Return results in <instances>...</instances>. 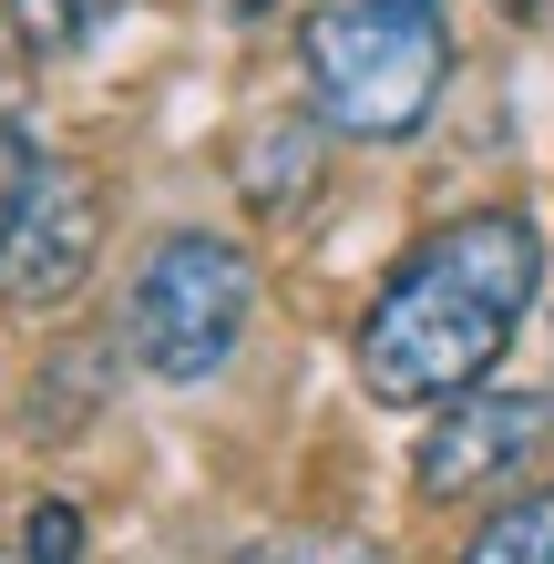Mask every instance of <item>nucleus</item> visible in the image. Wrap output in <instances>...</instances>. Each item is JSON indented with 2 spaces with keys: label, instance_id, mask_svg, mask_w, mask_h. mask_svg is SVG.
Masks as SVG:
<instances>
[{
  "label": "nucleus",
  "instance_id": "nucleus-1",
  "mask_svg": "<svg viewBox=\"0 0 554 564\" xmlns=\"http://www.w3.org/2000/svg\"><path fill=\"white\" fill-rule=\"evenodd\" d=\"M544 288V237L524 206H482V216H452L442 237H421L390 288L370 297L360 318V380L401 411H452L472 401V380L513 349Z\"/></svg>",
  "mask_w": 554,
  "mask_h": 564
},
{
  "label": "nucleus",
  "instance_id": "nucleus-2",
  "mask_svg": "<svg viewBox=\"0 0 554 564\" xmlns=\"http://www.w3.org/2000/svg\"><path fill=\"white\" fill-rule=\"evenodd\" d=\"M298 52H308V113L329 134H360V144L421 134L442 83H452L442 11H390V0H329V11H308Z\"/></svg>",
  "mask_w": 554,
  "mask_h": 564
},
{
  "label": "nucleus",
  "instance_id": "nucleus-3",
  "mask_svg": "<svg viewBox=\"0 0 554 564\" xmlns=\"http://www.w3.org/2000/svg\"><path fill=\"white\" fill-rule=\"evenodd\" d=\"M257 318V268L247 247L206 237V226H185V237H165L134 268V297H123V349H134V370L154 380H216L226 359H237Z\"/></svg>",
  "mask_w": 554,
  "mask_h": 564
},
{
  "label": "nucleus",
  "instance_id": "nucleus-4",
  "mask_svg": "<svg viewBox=\"0 0 554 564\" xmlns=\"http://www.w3.org/2000/svg\"><path fill=\"white\" fill-rule=\"evenodd\" d=\"M104 257V185L83 164L0 134V308H62Z\"/></svg>",
  "mask_w": 554,
  "mask_h": 564
},
{
  "label": "nucleus",
  "instance_id": "nucleus-5",
  "mask_svg": "<svg viewBox=\"0 0 554 564\" xmlns=\"http://www.w3.org/2000/svg\"><path fill=\"white\" fill-rule=\"evenodd\" d=\"M544 442H554V390H472V401H452L432 431H421L411 482L432 492V503H452V492L513 482Z\"/></svg>",
  "mask_w": 554,
  "mask_h": 564
},
{
  "label": "nucleus",
  "instance_id": "nucleus-6",
  "mask_svg": "<svg viewBox=\"0 0 554 564\" xmlns=\"http://www.w3.org/2000/svg\"><path fill=\"white\" fill-rule=\"evenodd\" d=\"M123 0H0V31L31 52V62H73L83 42H104Z\"/></svg>",
  "mask_w": 554,
  "mask_h": 564
},
{
  "label": "nucleus",
  "instance_id": "nucleus-7",
  "mask_svg": "<svg viewBox=\"0 0 554 564\" xmlns=\"http://www.w3.org/2000/svg\"><path fill=\"white\" fill-rule=\"evenodd\" d=\"M452 564H554V482H544V492H513V503H493Z\"/></svg>",
  "mask_w": 554,
  "mask_h": 564
},
{
  "label": "nucleus",
  "instance_id": "nucleus-8",
  "mask_svg": "<svg viewBox=\"0 0 554 564\" xmlns=\"http://www.w3.org/2000/svg\"><path fill=\"white\" fill-rule=\"evenodd\" d=\"M237 564H390V544L339 534V523H287V534H257Z\"/></svg>",
  "mask_w": 554,
  "mask_h": 564
},
{
  "label": "nucleus",
  "instance_id": "nucleus-9",
  "mask_svg": "<svg viewBox=\"0 0 554 564\" xmlns=\"http://www.w3.org/2000/svg\"><path fill=\"white\" fill-rule=\"evenodd\" d=\"M21 554H31V564H73V554H83V513H73V503H31Z\"/></svg>",
  "mask_w": 554,
  "mask_h": 564
},
{
  "label": "nucleus",
  "instance_id": "nucleus-10",
  "mask_svg": "<svg viewBox=\"0 0 554 564\" xmlns=\"http://www.w3.org/2000/svg\"><path fill=\"white\" fill-rule=\"evenodd\" d=\"M493 11H503V21H544V0H493Z\"/></svg>",
  "mask_w": 554,
  "mask_h": 564
},
{
  "label": "nucleus",
  "instance_id": "nucleus-11",
  "mask_svg": "<svg viewBox=\"0 0 554 564\" xmlns=\"http://www.w3.org/2000/svg\"><path fill=\"white\" fill-rule=\"evenodd\" d=\"M390 11H432V0H390Z\"/></svg>",
  "mask_w": 554,
  "mask_h": 564
},
{
  "label": "nucleus",
  "instance_id": "nucleus-12",
  "mask_svg": "<svg viewBox=\"0 0 554 564\" xmlns=\"http://www.w3.org/2000/svg\"><path fill=\"white\" fill-rule=\"evenodd\" d=\"M0 104H11V73H0Z\"/></svg>",
  "mask_w": 554,
  "mask_h": 564
},
{
  "label": "nucleus",
  "instance_id": "nucleus-13",
  "mask_svg": "<svg viewBox=\"0 0 554 564\" xmlns=\"http://www.w3.org/2000/svg\"><path fill=\"white\" fill-rule=\"evenodd\" d=\"M0 564H31V554H0Z\"/></svg>",
  "mask_w": 554,
  "mask_h": 564
}]
</instances>
